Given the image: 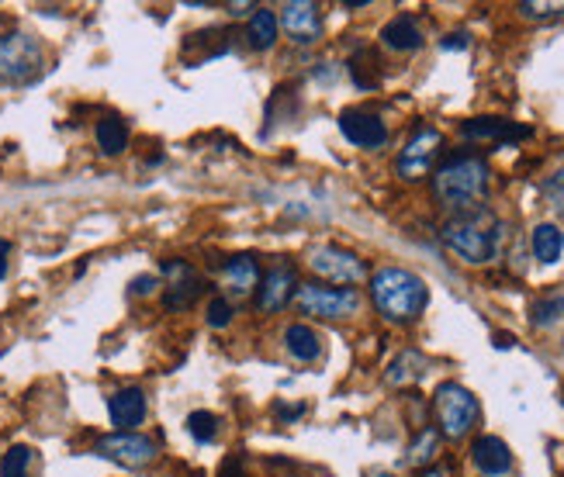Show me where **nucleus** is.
I'll list each match as a JSON object with an SVG mask.
<instances>
[{
    "instance_id": "1",
    "label": "nucleus",
    "mask_w": 564,
    "mask_h": 477,
    "mask_svg": "<svg viewBox=\"0 0 564 477\" xmlns=\"http://www.w3.org/2000/svg\"><path fill=\"white\" fill-rule=\"evenodd\" d=\"M371 301L388 322H416L426 312V280L402 266H385L371 277Z\"/></svg>"
},
{
    "instance_id": "2",
    "label": "nucleus",
    "mask_w": 564,
    "mask_h": 477,
    "mask_svg": "<svg viewBox=\"0 0 564 477\" xmlns=\"http://www.w3.org/2000/svg\"><path fill=\"white\" fill-rule=\"evenodd\" d=\"M488 163L481 156H450L434 174V194L443 208L475 212L488 194Z\"/></svg>"
},
{
    "instance_id": "3",
    "label": "nucleus",
    "mask_w": 564,
    "mask_h": 477,
    "mask_svg": "<svg viewBox=\"0 0 564 477\" xmlns=\"http://www.w3.org/2000/svg\"><path fill=\"white\" fill-rule=\"evenodd\" d=\"M443 246L464 263H488L499 253V222L475 208V212H461L440 228Z\"/></svg>"
},
{
    "instance_id": "4",
    "label": "nucleus",
    "mask_w": 564,
    "mask_h": 477,
    "mask_svg": "<svg viewBox=\"0 0 564 477\" xmlns=\"http://www.w3.org/2000/svg\"><path fill=\"white\" fill-rule=\"evenodd\" d=\"M434 409H437V423H440V432L447 440H461L475 429L478 423V398L467 391L458 380H447V385L437 388L434 394Z\"/></svg>"
},
{
    "instance_id": "5",
    "label": "nucleus",
    "mask_w": 564,
    "mask_h": 477,
    "mask_svg": "<svg viewBox=\"0 0 564 477\" xmlns=\"http://www.w3.org/2000/svg\"><path fill=\"white\" fill-rule=\"evenodd\" d=\"M42 46L25 32L0 35V84H32L42 73Z\"/></svg>"
},
{
    "instance_id": "6",
    "label": "nucleus",
    "mask_w": 564,
    "mask_h": 477,
    "mask_svg": "<svg viewBox=\"0 0 564 477\" xmlns=\"http://www.w3.org/2000/svg\"><path fill=\"white\" fill-rule=\"evenodd\" d=\"M294 304L302 315L315 318H347L361 309V294L356 288H323V284H298Z\"/></svg>"
},
{
    "instance_id": "7",
    "label": "nucleus",
    "mask_w": 564,
    "mask_h": 477,
    "mask_svg": "<svg viewBox=\"0 0 564 477\" xmlns=\"http://www.w3.org/2000/svg\"><path fill=\"white\" fill-rule=\"evenodd\" d=\"M309 266L312 274L333 284H343V288H353V284H361L367 277V263L356 253L343 250V246H318V250L309 253Z\"/></svg>"
},
{
    "instance_id": "8",
    "label": "nucleus",
    "mask_w": 564,
    "mask_h": 477,
    "mask_svg": "<svg viewBox=\"0 0 564 477\" xmlns=\"http://www.w3.org/2000/svg\"><path fill=\"white\" fill-rule=\"evenodd\" d=\"M443 152V136L437 128H419L416 136L405 142V149L394 160V170H399L402 180H423L429 170H434L437 156Z\"/></svg>"
},
{
    "instance_id": "9",
    "label": "nucleus",
    "mask_w": 564,
    "mask_h": 477,
    "mask_svg": "<svg viewBox=\"0 0 564 477\" xmlns=\"http://www.w3.org/2000/svg\"><path fill=\"white\" fill-rule=\"evenodd\" d=\"M93 453L118 467H146L156 456V443L139 432H111V436H101Z\"/></svg>"
},
{
    "instance_id": "10",
    "label": "nucleus",
    "mask_w": 564,
    "mask_h": 477,
    "mask_svg": "<svg viewBox=\"0 0 564 477\" xmlns=\"http://www.w3.org/2000/svg\"><path fill=\"white\" fill-rule=\"evenodd\" d=\"M277 28H285V35L298 46H315L323 38V14H318L312 0H291V4L280 8Z\"/></svg>"
},
{
    "instance_id": "11",
    "label": "nucleus",
    "mask_w": 564,
    "mask_h": 477,
    "mask_svg": "<svg viewBox=\"0 0 564 477\" xmlns=\"http://www.w3.org/2000/svg\"><path fill=\"white\" fill-rule=\"evenodd\" d=\"M163 274L171 277V288H166V294H163V304H166L171 312L191 309V304L201 298L204 280L195 274L191 263H184V260H166V263H163Z\"/></svg>"
},
{
    "instance_id": "12",
    "label": "nucleus",
    "mask_w": 564,
    "mask_h": 477,
    "mask_svg": "<svg viewBox=\"0 0 564 477\" xmlns=\"http://www.w3.org/2000/svg\"><path fill=\"white\" fill-rule=\"evenodd\" d=\"M340 131H343L347 142L361 146V149H378V146L388 142L385 122L378 118V114L361 111V108H350V111L340 114Z\"/></svg>"
},
{
    "instance_id": "13",
    "label": "nucleus",
    "mask_w": 564,
    "mask_h": 477,
    "mask_svg": "<svg viewBox=\"0 0 564 477\" xmlns=\"http://www.w3.org/2000/svg\"><path fill=\"white\" fill-rule=\"evenodd\" d=\"M294 288H298V280H294V266L291 263H277L267 271V277L260 280V294H256V309L260 312H280L285 304L294 298Z\"/></svg>"
},
{
    "instance_id": "14",
    "label": "nucleus",
    "mask_w": 564,
    "mask_h": 477,
    "mask_svg": "<svg viewBox=\"0 0 564 477\" xmlns=\"http://www.w3.org/2000/svg\"><path fill=\"white\" fill-rule=\"evenodd\" d=\"M472 461L485 477H505L513 470V450L499 436H478L472 443Z\"/></svg>"
},
{
    "instance_id": "15",
    "label": "nucleus",
    "mask_w": 564,
    "mask_h": 477,
    "mask_svg": "<svg viewBox=\"0 0 564 477\" xmlns=\"http://www.w3.org/2000/svg\"><path fill=\"white\" fill-rule=\"evenodd\" d=\"M464 139H496V142H516V139H530L534 128L530 125H516L505 118H472L461 125Z\"/></svg>"
},
{
    "instance_id": "16",
    "label": "nucleus",
    "mask_w": 564,
    "mask_h": 477,
    "mask_svg": "<svg viewBox=\"0 0 564 477\" xmlns=\"http://www.w3.org/2000/svg\"><path fill=\"white\" fill-rule=\"evenodd\" d=\"M108 412H111V423H115L122 432H131L146 418V394L139 388H122L111 394Z\"/></svg>"
},
{
    "instance_id": "17",
    "label": "nucleus",
    "mask_w": 564,
    "mask_h": 477,
    "mask_svg": "<svg viewBox=\"0 0 564 477\" xmlns=\"http://www.w3.org/2000/svg\"><path fill=\"white\" fill-rule=\"evenodd\" d=\"M222 280H225V288H229V294L236 298H247L256 284H260V266L253 256H229L222 266Z\"/></svg>"
},
{
    "instance_id": "18",
    "label": "nucleus",
    "mask_w": 564,
    "mask_h": 477,
    "mask_svg": "<svg viewBox=\"0 0 564 477\" xmlns=\"http://www.w3.org/2000/svg\"><path fill=\"white\" fill-rule=\"evenodd\" d=\"M381 42L391 52H416L423 46V32L416 25V17H409V14L391 17V22L381 28Z\"/></svg>"
},
{
    "instance_id": "19",
    "label": "nucleus",
    "mask_w": 564,
    "mask_h": 477,
    "mask_svg": "<svg viewBox=\"0 0 564 477\" xmlns=\"http://www.w3.org/2000/svg\"><path fill=\"white\" fill-rule=\"evenodd\" d=\"M426 356L419 353V350H405V353H399L391 360V367H388V374H385V380L391 388H405V385H416V380L426 374Z\"/></svg>"
},
{
    "instance_id": "20",
    "label": "nucleus",
    "mask_w": 564,
    "mask_h": 477,
    "mask_svg": "<svg viewBox=\"0 0 564 477\" xmlns=\"http://www.w3.org/2000/svg\"><path fill=\"white\" fill-rule=\"evenodd\" d=\"M530 250L540 263H557L564 253V233L554 222H540L530 236Z\"/></svg>"
},
{
    "instance_id": "21",
    "label": "nucleus",
    "mask_w": 564,
    "mask_h": 477,
    "mask_svg": "<svg viewBox=\"0 0 564 477\" xmlns=\"http://www.w3.org/2000/svg\"><path fill=\"white\" fill-rule=\"evenodd\" d=\"M285 347L294 360H302V364H312V360L323 356V342H318V336L302 326V322H294V326L285 329Z\"/></svg>"
},
{
    "instance_id": "22",
    "label": "nucleus",
    "mask_w": 564,
    "mask_h": 477,
    "mask_svg": "<svg viewBox=\"0 0 564 477\" xmlns=\"http://www.w3.org/2000/svg\"><path fill=\"white\" fill-rule=\"evenodd\" d=\"M437 450H440V429L426 426V429L416 436V440H412V447L405 450L402 464H405V467H419V470H426V467H434Z\"/></svg>"
},
{
    "instance_id": "23",
    "label": "nucleus",
    "mask_w": 564,
    "mask_h": 477,
    "mask_svg": "<svg viewBox=\"0 0 564 477\" xmlns=\"http://www.w3.org/2000/svg\"><path fill=\"white\" fill-rule=\"evenodd\" d=\"M247 38H250V49H256V52H267V49L277 42V14H274V11H267V8H256V11H253V17H250Z\"/></svg>"
},
{
    "instance_id": "24",
    "label": "nucleus",
    "mask_w": 564,
    "mask_h": 477,
    "mask_svg": "<svg viewBox=\"0 0 564 477\" xmlns=\"http://www.w3.org/2000/svg\"><path fill=\"white\" fill-rule=\"evenodd\" d=\"M98 146H101L104 156H118V152L128 146V128H125V122H118V118H101L98 122Z\"/></svg>"
},
{
    "instance_id": "25",
    "label": "nucleus",
    "mask_w": 564,
    "mask_h": 477,
    "mask_svg": "<svg viewBox=\"0 0 564 477\" xmlns=\"http://www.w3.org/2000/svg\"><path fill=\"white\" fill-rule=\"evenodd\" d=\"M187 432H191L198 443H212L218 436V418L212 412H191L187 415Z\"/></svg>"
},
{
    "instance_id": "26",
    "label": "nucleus",
    "mask_w": 564,
    "mask_h": 477,
    "mask_svg": "<svg viewBox=\"0 0 564 477\" xmlns=\"http://www.w3.org/2000/svg\"><path fill=\"white\" fill-rule=\"evenodd\" d=\"M28 464H32V450L28 447H11L0 461V477H28Z\"/></svg>"
},
{
    "instance_id": "27",
    "label": "nucleus",
    "mask_w": 564,
    "mask_h": 477,
    "mask_svg": "<svg viewBox=\"0 0 564 477\" xmlns=\"http://www.w3.org/2000/svg\"><path fill=\"white\" fill-rule=\"evenodd\" d=\"M233 315H236L233 304L225 301V298H212V301H209V312H204V318H209L212 329H225V326L233 322Z\"/></svg>"
},
{
    "instance_id": "28",
    "label": "nucleus",
    "mask_w": 564,
    "mask_h": 477,
    "mask_svg": "<svg viewBox=\"0 0 564 477\" xmlns=\"http://www.w3.org/2000/svg\"><path fill=\"white\" fill-rule=\"evenodd\" d=\"M543 198H548V204L554 208V212L564 215V170H557V174H551L548 180H543Z\"/></svg>"
},
{
    "instance_id": "29",
    "label": "nucleus",
    "mask_w": 564,
    "mask_h": 477,
    "mask_svg": "<svg viewBox=\"0 0 564 477\" xmlns=\"http://www.w3.org/2000/svg\"><path fill=\"white\" fill-rule=\"evenodd\" d=\"M564 315V294L561 298H548V301H540L537 309H534V322L537 326H551L554 318Z\"/></svg>"
},
{
    "instance_id": "30",
    "label": "nucleus",
    "mask_w": 564,
    "mask_h": 477,
    "mask_svg": "<svg viewBox=\"0 0 564 477\" xmlns=\"http://www.w3.org/2000/svg\"><path fill=\"white\" fill-rule=\"evenodd\" d=\"M526 17H557L564 14V4H519Z\"/></svg>"
},
{
    "instance_id": "31",
    "label": "nucleus",
    "mask_w": 564,
    "mask_h": 477,
    "mask_svg": "<svg viewBox=\"0 0 564 477\" xmlns=\"http://www.w3.org/2000/svg\"><path fill=\"white\" fill-rule=\"evenodd\" d=\"M467 46H472V38H467L464 32H454V35L440 38V49H447V52H454V49H467Z\"/></svg>"
},
{
    "instance_id": "32",
    "label": "nucleus",
    "mask_w": 564,
    "mask_h": 477,
    "mask_svg": "<svg viewBox=\"0 0 564 477\" xmlns=\"http://www.w3.org/2000/svg\"><path fill=\"white\" fill-rule=\"evenodd\" d=\"M153 288H156V277H136L131 280V294H153Z\"/></svg>"
},
{
    "instance_id": "33",
    "label": "nucleus",
    "mask_w": 564,
    "mask_h": 477,
    "mask_svg": "<svg viewBox=\"0 0 564 477\" xmlns=\"http://www.w3.org/2000/svg\"><path fill=\"white\" fill-rule=\"evenodd\" d=\"M8 263H11V242L0 239V280L8 277Z\"/></svg>"
},
{
    "instance_id": "34",
    "label": "nucleus",
    "mask_w": 564,
    "mask_h": 477,
    "mask_svg": "<svg viewBox=\"0 0 564 477\" xmlns=\"http://www.w3.org/2000/svg\"><path fill=\"white\" fill-rule=\"evenodd\" d=\"M218 477H247V474H242V467H239V461H236V456H233V461H225V464H222V470H218Z\"/></svg>"
},
{
    "instance_id": "35",
    "label": "nucleus",
    "mask_w": 564,
    "mask_h": 477,
    "mask_svg": "<svg viewBox=\"0 0 564 477\" xmlns=\"http://www.w3.org/2000/svg\"><path fill=\"white\" fill-rule=\"evenodd\" d=\"M302 412H305V405H294V409H288V405H277V415L285 418V423H294V418L302 415Z\"/></svg>"
},
{
    "instance_id": "36",
    "label": "nucleus",
    "mask_w": 564,
    "mask_h": 477,
    "mask_svg": "<svg viewBox=\"0 0 564 477\" xmlns=\"http://www.w3.org/2000/svg\"><path fill=\"white\" fill-rule=\"evenodd\" d=\"M233 14H247V11H256V4H225Z\"/></svg>"
},
{
    "instance_id": "37",
    "label": "nucleus",
    "mask_w": 564,
    "mask_h": 477,
    "mask_svg": "<svg viewBox=\"0 0 564 477\" xmlns=\"http://www.w3.org/2000/svg\"><path fill=\"white\" fill-rule=\"evenodd\" d=\"M496 347H499V350H510V347H513V336H505V332L496 336Z\"/></svg>"
},
{
    "instance_id": "38",
    "label": "nucleus",
    "mask_w": 564,
    "mask_h": 477,
    "mask_svg": "<svg viewBox=\"0 0 564 477\" xmlns=\"http://www.w3.org/2000/svg\"><path fill=\"white\" fill-rule=\"evenodd\" d=\"M419 477H447V474H443V467H426Z\"/></svg>"
},
{
    "instance_id": "39",
    "label": "nucleus",
    "mask_w": 564,
    "mask_h": 477,
    "mask_svg": "<svg viewBox=\"0 0 564 477\" xmlns=\"http://www.w3.org/2000/svg\"><path fill=\"white\" fill-rule=\"evenodd\" d=\"M367 477H394V474H385V470H378V474H367Z\"/></svg>"
}]
</instances>
